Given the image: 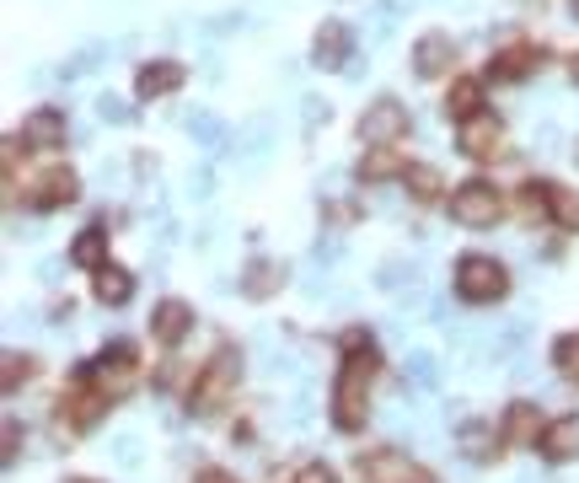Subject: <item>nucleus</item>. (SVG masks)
<instances>
[{"label": "nucleus", "mask_w": 579, "mask_h": 483, "mask_svg": "<svg viewBox=\"0 0 579 483\" xmlns=\"http://www.w3.org/2000/svg\"><path fill=\"white\" fill-rule=\"evenodd\" d=\"M376 371H381V355H376L370 333L349 328L343 333V365H338V376H333V403H328V414H333V424L343 435H360V430H366Z\"/></svg>", "instance_id": "obj_1"}, {"label": "nucleus", "mask_w": 579, "mask_h": 483, "mask_svg": "<svg viewBox=\"0 0 579 483\" xmlns=\"http://www.w3.org/2000/svg\"><path fill=\"white\" fill-rule=\"evenodd\" d=\"M451 285H457L461 302L488 306V302H505L510 296V269L499 258H488V253H467L457 264V274H451Z\"/></svg>", "instance_id": "obj_2"}, {"label": "nucleus", "mask_w": 579, "mask_h": 483, "mask_svg": "<svg viewBox=\"0 0 579 483\" xmlns=\"http://www.w3.org/2000/svg\"><path fill=\"white\" fill-rule=\"evenodd\" d=\"M237 382H242V355L226 344V349H214V361L193 376V393H188V414H214L226 397L237 393Z\"/></svg>", "instance_id": "obj_3"}, {"label": "nucleus", "mask_w": 579, "mask_h": 483, "mask_svg": "<svg viewBox=\"0 0 579 483\" xmlns=\"http://www.w3.org/2000/svg\"><path fill=\"white\" fill-rule=\"evenodd\" d=\"M134 365H140V349L113 338V344H108V349H102L92 365H81V382H87L92 393H102L108 403H113V397L129 393V382H134Z\"/></svg>", "instance_id": "obj_4"}, {"label": "nucleus", "mask_w": 579, "mask_h": 483, "mask_svg": "<svg viewBox=\"0 0 579 483\" xmlns=\"http://www.w3.org/2000/svg\"><path fill=\"white\" fill-rule=\"evenodd\" d=\"M355 467H360V483H440L425 462H413V456L397 452V446H376Z\"/></svg>", "instance_id": "obj_5"}, {"label": "nucleus", "mask_w": 579, "mask_h": 483, "mask_svg": "<svg viewBox=\"0 0 579 483\" xmlns=\"http://www.w3.org/2000/svg\"><path fill=\"white\" fill-rule=\"evenodd\" d=\"M76 194H81V178H76V167H64V161H49V167H32L28 172L32 210H64Z\"/></svg>", "instance_id": "obj_6"}, {"label": "nucleus", "mask_w": 579, "mask_h": 483, "mask_svg": "<svg viewBox=\"0 0 579 483\" xmlns=\"http://www.w3.org/2000/svg\"><path fill=\"white\" fill-rule=\"evenodd\" d=\"M451 215H457L461 226H472V231H488V226L505 220V194L493 183H461L457 194H451Z\"/></svg>", "instance_id": "obj_7"}, {"label": "nucleus", "mask_w": 579, "mask_h": 483, "mask_svg": "<svg viewBox=\"0 0 579 483\" xmlns=\"http://www.w3.org/2000/svg\"><path fill=\"white\" fill-rule=\"evenodd\" d=\"M542 65H548V49H542V43H531V38H510V43L488 60L483 81H493V87H505V81H526V76L542 70Z\"/></svg>", "instance_id": "obj_8"}, {"label": "nucleus", "mask_w": 579, "mask_h": 483, "mask_svg": "<svg viewBox=\"0 0 579 483\" xmlns=\"http://www.w3.org/2000/svg\"><path fill=\"white\" fill-rule=\"evenodd\" d=\"M457 151L472 156V161H493V156L505 151V119H493V114H472V119L457 124Z\"/></svg>", "instance_id": "obj_9"}, {"label": "nucleus", "mask_w": 579, "mask_h": 483, "mask_svg": "<svg viewBox=\"0 0 579 483\" xmlns=\"http://www.w3.org/2000/svg\"><path fill=\"white\" fill-rule=\"evenodd\" d=\"M64 146V114L60 108H38V114H28V124L11 135V146L6 151H60Z\"/></svg>", "instance_id": "obj_10"}, {"label": "nucleus", "mask_w": 579, "mask_h": 483, "mask_svg": "<svg viewBox=\"0 0 579 483\" xmlns=\"http://www.w3.org/2000/svg\"><path fill=\"white\" fill-rule=\"evenodd\" d=\"M360 135H366V146H397V140L408 135V108H402L397 97L370 102L366 119H360Z\"/></svg>", "instance_id": "obj_11"}, {"label": "nucleus", "mask_w": 579, "mask_h": 483, "mask_svg": "<svg viewBox=\"0 0 579 483\" xmlns=\"http://www.w3.org/2000/svg\"><path fill=\"white\" fill-rule=\"evenodd\" d=\"M542 435H548V420H542V408H537V403H516V408L505 414L499 446H542Z\"/></svg>", "instance_id": "obj_12"}, {"label": "nucleus", "mask_w": 579, "mask_h": 483, "mask_svg": "<svg viewBox=\"0 0 579 483\" xmlns=\"http://www.w3.org/2000/svg\"><path fill=\"white\" fill-rule=\"evenodd\" d=\"M102 414H108V397H102V393H92V387H87V382L76 376V387H70V397H64L60 420L70 424L76 435H87V430H92V424L102 420Z\"/></svg>", "instance_id": "obj_13"}, {"label": "nucleus", "mask_w": 579, "mask_h": 483, "mask_svg": "<svg viewBox=\"0 0 579 483\" xmlns=\"http://www.w3.org/2000/svg\"><path fill=\"white\" fill-rule=\"evenodd\" d=\"M188 328H193V306L178 302V296H161V306L151 312V333H156V344H183Z\"/></svg>", "instance_id": "obj_14"}, {"label": "nucleus", "mask_w": 579, "mask_h": 483, "mask_svg": "<svg viewBox=\"0 0 579 483\" xmlns=\"http://www.w3.org/2000/svg\"><path fill=\"white\" fill-rule=\"evenodd\" d=\"M178 87H183V65L178 60H151V65H140V76H134V97H140V102L172 97Z\"/></svg>", "instance_id": "obj_15"}, {"label": "nucleus", "mask_w": 579, "mask_h": 483, "mask_svg": "<svg viewBox=\"0 0 579 483\" xmlns=\"http://www.w3.org/2000/svg\"><path fill=\"white\" fill-rule=\"evenodd\" d=\"M457 65V43L446 38V32H425L419 43H413V70L425 76V81H435V76H446Z\"/></svg>", "instance_id": "obj_16"}, {"label": "nucleus", "mask_w": 579, "mask_h": 483, "mask_svg": "<svg viewBox=\"0 0 579 483\" xmlns=\"http://www.w3.org/2000/svg\"><path fill=\"white\" fill-rule=\"evenodd\" d=\"M349 49H355V32L343 28V22H322L317 43H311V60H317V70H338V65L349 60Z\"/></svg>", "instance_id": "obj_17"}, {"label": "nucleus", "mask_w": 579, "mask_h": 483, "mask_svg": "<svg viewBox=\"0 0 579 483\" xmlns=\"http://www.w3.org/2000/svg\"><path fill=\"white\" fill-rule=\"evenodd\" d=\"M537 452L548 456V462H575V456H579V414H563V420H552Z\"/></svg>", "instance_id": "obj_18"}, {"label": "nucleus", "mask_w": 579, "mask_h": 483, "mask_svg": "<svg viewBox=\"0 0 579 483\" xmlns=\"http://www.w3.org/2000/svg\"><path fill=\"white\" fill-rule=\"evenodd\" d=\"M92 296L102 306H123L129 296H134V274L119 269V264H102V269L92 274Z\"/></svg>", "instance_id": "obj_19"}, {"label": "nucleus", "mask_w": 579, "mask_h": 483, "mask_svg": "<svg viewBox=\"0 0 579 483\" xmlns=\"http://www.w3.org/2000/svg\"><path fill=\"white\" fill-rule=\"evenodd\" d=\"M483 87L488 81H478V76H457L451 81V91H446V114L451 119H472V114H483Z\"/></svg>", "instance_id": "obj_20"}, {"label": "nucleus", "mask_w": 579, "mask_h": 483, "mask_svg": "<svg viewBox=\"0 0 579 483\" xmlns=\"http://www.w3.org/2000/svg\"><path fill=\"white\" fill-rule=\"evenodd\" d=\"M408 167H413V161H402L392 146H370L366 161H360V178H366V183H387V178H402Z\"/></svg>", "instance_id": "obj_21"}, {"label": "nucleus", "mask_w": 579, "mask_h": 483, "mask_svg": "<svg viewBox=\"0 0 579 483\" xmlns=\"http://www.w3.org/2000/svg\"><path fill=\"white\" fill-rule=\"evenodd\" d=\"M102 253H108V231H102V226H87V231H81V237L70 241V258H76V264H81V269H102Z\"/></svg>", "instance_id": "obj_22"}, {"label": "nucleus", "mask_w": 579, "mask_h": 483, "mask_svg": "<svg viewBox=\"0 0 579 483\" xmlns=\"http://www.w3.org/2000/svg\"><path fill=\"white\" fill-rule=\"evenodd\" d=\"M548 205H552V220H558L563 231H579V194H575V188L552 183V188H548Z\"/></svg>", "instance_id": "obj_23"}, {"label": "nucleus", "mask_w": 579, "mask_h": 483, "mask_svg": "<svg viewBox=\"0 0 579 483\" xmlns=\"http://www.w3.org/2000/svg\"><path fill=\"white\" fill-rule=\"evenodd\" d=\"M548 188H552V183H526V188L516 194V205H520V215H526V220H552Z\"/></svg>", "instance_id": "obj_24"}, {"label": "nucleus", "mask_w": 579, "mask_h": 483, "mask_svg": "<svg viewBox=\"0 0 579 483\" xmlns=\"http://www.w3.org/2000/svg\"><path fill=\"white\" fill-rule=\"evenodd\" d=\"M402 183H408V194H413V199H440V188H446V183H440V172H435V167H425V161H413V167L402 172Z\"/></svg>", "instance_id": "obj_25"}, {"label": "nucleus", "mask_w": 579, "mask_h": 483, "mask_svg": "<svg viewBox=\"0 0 579 483\" xmlns=\"http://www.w3.org/2000/svg\"><path fill=\"white\" fill-rule=\"evenodd\" d=\"M552 365L569 376L579 387V333H569V338H558V349H552Z\"/></svg>", "instance_id": "obj_26"}, {"label": "nucleus", "mask_w": 579, "mask_h": 483, "mask_svg": "<svg viewBox=\"0 0 579 483\" xmlns=\"http://www.w3.org/2000/svg\"><path fill=\"white\" fill-rule=\"evenodd\" d=\"M274 285H279L274 264H252V274H247V296H274Z\"/></svg>", "instance_id": "obj_27"}, {"label": "nucleus", "mask_w": 579, "mask_h": 483, "mask_svg": "<svg viewBox=\"0 0 579 483\" xmlns=\"http://www.w3.org/2000/svg\"><path fill=\"white\" fill-rule=\"evenodd\" d=\"M28 371H38V361H28V355H6V382H0V387H6V393H17Z\"/></svg>", "instance_id": "obj_28"}, {"label": "nucleus", "mask_w": 579, "mask_h": 483, "mask_svg": "<svg viewBox=\"0 0 579 483\" xmlns=\"http://www.w3.org/2000/svg\"><path fill=\"white\" fill-rule=\"evenodd\" d=\"M296 483H338L333 467H322V462H306L301 473H296Z\"/></svg>", "instance_id": "obj_29"}, {"label": "nucleus", "mask_w": 579, "mask_h": 483, "mask_svg": "<svg viewBox=\"0 0 579 483\" xmlns=\"http://www.w3.org/2000/svg\"><path fill=\"white\" fill-rule=\"evenodd\" d=\"M17 452H22V420H6V467L17 462Z\"/></svg>", "instance_id": "obj_30"}, {"label": "nucleus", "mask_w": 579, "mask_h": 483, "mask_svg": "<svg viewBox=\"0 0 579 483\" xmlns=\"http://www.w3.org/2000/svg\"><path fill=\"white\" fill-rule=\"evenodd\" d=\"M193 483H242L237 473H226V467H199V479Z\"/></svg>", "instance_id": "obj_31"}, {"label": "nucleus", "mask_w": 579, "mask_h": 483, "mask_svg": "<svg viewBox=\"0 0 579 483\" xmlns=\"http://www.w3.org/2000/svg\"><path fill=\"white\" fill-rule=\"evenodd\" d=\"M569 76H575V81H579V55H575V60H569Z\"/></svg>", "instance_id": "obj_32"}, {"label": "nucleus", "mask_w": 579, "mask_h": 483, "mask_svg": "<svg viewBox=\"0 0 579 483\" xmlns=\"http://www.w3.org/2000/svg\"><path fill=\"white\" fill-rule=\"evenodd\" d=\"M569 17H579V0H569Z\"/></svg>", "instance_id": "obj_33"}, {"label": "nucleus", "mask_w": 579, "mask_h": 483, "mask_svg": "<svg viewBox=\"0 0 579 483\" xmlns=\"http://www.w3.org/2000/svg\"><path fill=\"white\" fill-rule=\"evenodd\" d=\"M70 483H97V479H70Z\"/></svg>", "instance_id": "obj_34"}]
</instances>
